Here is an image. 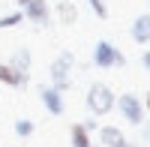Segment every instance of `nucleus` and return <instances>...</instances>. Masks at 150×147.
<instances>
[{"label": "nucleus", "mask_w": 150, "mask_h": 147, "mask_svg": "<svg viewBox=\"0 0 150 147\" xmlns=\"http://www.w3.org/2000/svg\"><path fill=\"white\" fill-rule=\"evenodd\" d=\"M72 69H75V57H72L69 51H63V54L54 57L51 69H48V78H51V87H54V90L63 93V90L72 87Z\"/></svg>", "instance_id": "obj_2"}, {"label": "nucleus", "mask_w": 150, "mask_h": 147, "mask_svg": "<svg viewBox=\"0 0 150 147\" xmlns=\"http://www.w3.org/2000/svg\"><path fill=\"white\" fill-rule=\"evenodd\" d=\"M69 135H72V147H90V132H87L81 123H72Z\"/></svg>", "instance_id": "obj_11"}, {"label": "nucleus", "mask_w": 150, "mask_h": 147, "mask_svg": "<svg viewBox=\"0 0 150 147\" xmlns=\"http://www.w3.org/2000/svg\"><path fill=\"white\" fill-rule=\"evenodd\" d=\"M21 12H24V21L36 24V27H48L51 24V6H48V0H30Z\"/></svg>", "instance_id": "obj_5"}, {"label": "nucleus", "mask_w": 150, "mask_h": 147, "mask_svg": "<svg viewBox=\"0 0 150 147\" xmlns=\"http://www.w3.org/2000/svg\"><path fill=\"white\" fill-rule=\"evenodd\" d=\"M6 66L15 72L21 81H27V84H30V66H33V54H30V48H24V45H21V48H15Z\"/></svg>", "instance_id": "obj_6"}, {"label": "nucleus", "mask_w": 150, "mask_h": 147, "mask_svg": "<svg viewBox=\"0 0 150 147\" xmlns=\"http://www.w3.org/2000/svg\"><path fill=\"white\" fill-rule=\"evenodd\" d=\"M129 36H132V42H138V45H147L150 42V12H144V15H138L132 21Z\"/></svg>", "instance_id": "obj_8"}, {"label": "nucleus", "mask_w": 150, "mask_h": 147, "mask_svg": "<svg viewBox=\"0 0 150 147\" xmlns=\"http://www.w3.org/2000/svg\"><path fill=\"white\" fill-rule=\"evenodd\" d=\"M0 84H6V87H21V90L27 87V81H21L6 63H0Z\"/></svg>", "instance_id": "obj_12"}, {"label": "nucleus", "mask_w": 150, "mask_h": 147, "mask_svg": "<svg viewBox=\"0 0 150 147\" xmlns=\"http://www.w3.org/2000/svg\"><path fill=\"white\" fill-rule=\"evenodd\" d=\"M84 102H87V108H90L93 117H105L111 108H114V90H111L108 84H102V81H93Z\"/></svg>", "instance_id": "obj_1"}, {"label": "nucleus", "mask_w": 150, "mask_h": 147, "mask_svg": "<svg viewBox=\"0 0 150 147\" xmlns=\"http://www.w3.org/2000/svg\"><path fill=\"white\" fill-rule=\"evenodd\" d=\"M117 147H135V144H132V141H126V138H123V141H120Z\"/></svg>", "instance_id": "obj_20"}, {"label": "nucleus", "mask_w": 150, "mask_h": 147, "mask_svg": "<svg viewBox=\"0 0 150 147\" xmlns=\"http://www.w3.org/2000/svg\"><path fill=\"white\" fill-rule=\"evenodd\" d=\"M33 120H15V135H21V138H30L33 135Z\"/></svg>", "instance_id": "obj_14"}, {"label": "nucleus", "mask_w": 150, "mask_h": 147, "mask_svg": "<svg viewBox=\"0 0 150 147\" xmlns=\"http://www.w3.org/2000/svg\"><path fill=\"white\" fill-rule=\"evenodd\" d=\"M93 66L96 69H120V66H126V57H123V51L114 48L108 39H99L93 45Z\"/></svg>", "instance_id": "obj_3"}, {"label": "nucleus", "mask_w": 150, "mask_h": 147, "mask_svg": "<svg viewBox=\"0 0 150 147\" xmlns=\"http://www.w3.org/2000/svg\"><path fill=\"white\" fill-rule=\"evenodd\" d=\"M141 138H144V144H150V123H147V120L141 123Z\"/></svg>", "instance_id": "obj_16"}, {"label": "nucleus", "mask_w": 150, "mask_h": 147, "mask_svg": "<svg viewBox=\"0 0 150 147\" xmlns=\"http://www.w3.org/2000/svg\"><path fill=\"white\" fill-rule=\"evenodd\" d=\"M21 21H24V12L21 9L9 12V15H0V30H12V27H18Z\"/></svg>", "instance_id": "obj_13"}, {"label": "nucleus", "mask_w": 150, "mask_h": 147, "mask_svg": "<svg viewBox=\"0 0 150 147\" xmlns=\"http://www.w3.org/2000/svg\"><path fill=\"white\" fill-rule=\"evenodd\" d=\"M87 3H90V9H93V15L96 18H108V6H105V0H87Z\"/></svg>", "instance_id": "obj_15"}, {"label": "nucleus", "mask_w": 150, "mask_h": 147, "mask_svg": "<svg viewBox=\"0 0 150 147\" xmlns=\"http://www.w3.org/2000/svg\"><path fill=\"white\" fill-rule=\"evenodd\" d=\"M27 3H30V0H15V6H18V9H24Z\"/></svg>", "instance_id": "obj_19"}, {"label": "nucleus", "mask_w": 150, "mask_h": 147, "mask_svg": "<svg viewBox=\"0 0 150 147\" xmlns=\"http://www.w3.org/2000/svg\"><path fill=\"white\" fill-rule=\"evenodd\" d=\"M57 18H60V24L72 27V24L78 21V6H75L72 0H57Z\"/></svg>", "instance_id": "obj_9"}, {"label": "nucleus", "mask_w": 150, "mask_h": 147, "mask_svg": "<svg viewBox=\"0 0 150 147\" xmlns=\"http://www.w3.org/2000/svg\"><path fill=\"white\" fill-rule=\"evenodd\" d=\"M141 63H144V69L150 72V51H144V54H141Z\"/></svg>", "instance_id": "obj_18"}, {"label": "nucleus", "mask_w": 150, "mask_h": 147, "mask_svg": "<svg viewBox=\"0 0 150 147\" xmlns=\"http://www.w3.org/2000/svg\"><path fill=\"white\" fill-rule=\"evenodd\" d=\"M123 138H126V135H123L117 126H99V144H102V147H117Z\"/></svg>", "instance_id": "obj_10"}, {"label": "nucleus", "mask_w": 150, "mask_h": 147, "mask_svg": "<svg viewBox=\"0 0 150 147\" xmlns=\"http://www.w3.org/2000/svg\"><path fill=\"white\" fill-rule=\"evenodd\" d=\"M87 132H93V129H99V123H96V120H87V123H81Z\"/></svg>", "instance_id": "obj_17"}, {"label": "nucleus", "mask_w": 150, "mask_h": 147, "mask_svg": "<svg viewBox=\"0 0 150 147\" xmlns=\"http://www.w3.org/2000/svg\"><path fill=\"white\" fill-rule=\"evenodd\" d=\"M90 147H102V144H90Z\"/></svg>", "instance_id": "obj_22"}, {"label": "nucleus", "mask_w": 150, "mask_h": 147, "mask_svg": "<svg viewBox=\"0 0 150 147\" xmlns=\"http://www.w3.org/2000/svg\"><path fill=\"white\" fill-rule=\"evenodd\" d=\"M39 99H42V105H45V111H48V114H54V117H60V114H63V108H66L63 93H60V90H54L51 84L39 90Z\"/></svg>", "instance_id": "obj_7"}, {"label": "nucleus", "mask_w": 150, "mask_h": 147, "mask_svg": "<svg viewBox=\"0 0 150 147\" xmlns=\"http://www.w3.org/2000/svg\"><path fill=\"white\" fill-rule=\"evenodd\" d=\"M144 105H147V111H150V93H147V102H144Z\"/></svg>", "instance_id": "obj_21"}, {"label": "nucleus", "mask_w": 150, "mask_h": 147, "mask_svg": "<svg viewBox=\"0 0 150 147\" xmlns=\"http://www.w3.org/2000/svg\"><path fill=\"white\" fill-rule=\"evenodd\" d=\"M114 102H117V111L123 114V120L132 126H141L144 123V105L141 99L135 93H123V96H114Z\"/></svg>", "instance_id": "obj_4"}]
</instances>
